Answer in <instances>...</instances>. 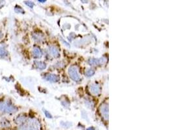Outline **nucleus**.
<instances>
[{
    "mask_svg": "<svg viewBox=\"0 0 174 130\" xmlns=\"http://www.w3.org/2000/svg\"><path fill=\"white\" fill-rule=\"evenodd\" d=\"M40 123L37 119H30L20 126L19 130H40Z\"/></svg>",
    "mask_w": 174,
    "mask_h": 130,
    "instance_id": "f257e3e1",
    "label": "nucleus"
},
{
    "mask_svg": "<svg viewBox=\"0 0 174 130\" xmlns=\"http://www.w3.org/2000/svg\"><path fill=\"white\" fill-rule=\"evenodd\" d=\"M18 111L16 107L13 106L9 102H0V111L6 113H14Z\"/></svg>",
    "mask_w": 174,
    "mask_h": 130,
    "instance_id": "f03ea898",
    "label": "nucleus"
},
{
    "mask_svg": "<svg viewBox=\"0 0 174 130\" xmlns=\"http://www.w3.org/2000/svg\"><path fill=\"white\" fill-rule=\"evenodd\" d=\"M68 74L70 77L74 81H79L80 80V75L78 73V68L76 66H72L68 68Z\"/></svg>",
    "mask_w": 174,
    "mask_h": 130,
    "instance_id": "7ed1b4c3",
    "label": "nucleus"
},
{
    "mask_svg": "<svg viewBox=\"0 0 174 130\" xmlns=\"http://www.w3.org/2000/svg\"><path fill=\"white\" fill-rule=\"evenodd\" d=\"M100 112L101 115L105 118L106 120L108 119V103H102L100 107Z\"/></svg>",
    "mask_w": 174,
    "mask_h": 130,
    "instance_id": "20e7f679",
    "label": "nucleus"
},
{
    "mask_svg": "<svg viewBox=\"0 0 174 130\" xmlns=\"http://www.w3.org/2000/svg\"><path fill=\"white\" fill-rule=\"evenodd\" d=\"M44 79L50 82H57L59 81V77L58 76L54 74H47L44 76Z\"/></svg>",
    "mask_w": 174,
    "mask_h": 130,
    "instance_id": "39448f33",
    "label": "nucleus"
},
{
    "mask_svg": "<svg viewBox=\"0 0 174 130\" xmlns=\"http://www.w3.org/2000/svg\"><path fill=\"white\" fill-rule=\"evenodd\" d=\"M26 120V116L24 114H21V115H18L14 120V122L16 124L18 125H22L24 122Z\"/></svg>",
    "mask_w": 174,
    "mask_h": 130,
    "instance_id": "423d86ee",
    "label": "nucleus"
},
{
    "mask_svg": "<svg viewBox=\"0 0 174 130\" xmlns=\"http://www.w3.org/2000/svg\"><path fill=\"white\" fill-rule=\"evenodd\" d=\"M48 52L50 54L54 57H59V53L58 52V49L56 47L54 46H50L48 48Z\"/></svg>",
    "mask_w": 174,
    "mask_h": 130,
    "instance_id": "0eeeda50",
    "label": "nucleus"
},
{
    "mask_svg": "<svg viewBox=\"0 0 174 130\" xmlns=\"http://www.w3.org/2000/svg\"><path fill=\"white\" fill-rule=\"evenodd\" d=\"M90 92L93 94H98L101 92V88L98 85L93 84L90 86Z\"/></svg>",
    "mask_w": 174,
    "mask_h": 130,
    "instance_id": "6e6552de",
    "label": "nucleus"
},
{
    "mask_svg": "<svg viewBox=\"0 0 174 130\" xmlns=\"http://www.w3.org/2000/svg\"><path fill=\"white\" fill-rule=\"evenodd\" d=\"M105 62V59H91L89 60V63L90 65H98L102 64Z\"/></svg>",
    "mask_w": 174,
    "mask_h": 130,
    "instance_id": "1a4fd4ad",
    "label": "nucleus"
},
{
    "mask_svg": "<svg viewBox=\"0 0 174 130\" xmlns=\"http://www.w3.org/2000/svg\"><path fill=\"white\" fill-rule=\"evenodd\" d=\"M33 54L35 58H40L42 56V52L40 48L38 47H35L33 49Z\"/></svg>",
    "mask_w": 174,
    "mask_h": 130,
    "instance_id": "9d476101",
    "label": "nucleus"
},
{
    "mask_svg": "<svg viewBox=\"0 0 174 130\" xmlns=\"http://www.w3.org/2000/svg\"><path fill=\"white\" fill-rule=\"evenodd\" d=\"M10 124L9 120L5 119H2L0 120V127L1 128H6L10 127Z\"/></svg>",
    "mask_w": 174,
    "mask_h": 130,
    "instance_id": "9b49d317",
    "label": "nucleus"
},
{
    "mask_svg": "<svg viewBox=\"0 0 174 130\" xmlns=\"http://www.w3.org/2000/svg\"><path fill=\"white\" fill-rule=\"evenodd\" d=\"M35 66L40 70L45 69L47 67V65L44 63L41 62V61H35Z\"/></svg>",
    "mask_w": 174,
    "mask_h": 130,
    "instance_id": "f8f14e48",
    "label": "nucleus"
},
{
    "mask_svg": "<svg viewBox=\"0 0 174 130\" xmlns=\"http://www.w3.org/2000/svg\"><path fill=\"white\" fill-rule=\"evenodd\" d=\"M8 55V52L4 48L0 46V58H5Z\"/></svg>",
    "mask_w": 174,
    "mask_h": 130,
    "instance_id": "ddd939ff",
    "label": "nucleus"
},
{
    "mask_svg": "<svg viewBox=\"0 0 174 130\" xmlns=\"http://www.w3.org/2000/svg\"><path fill=\"white\" fill-rule=\"evenodd\" d=\"M33 37L37 41H41L43 40V35L40 33H35L33 35Z\"/></svg>",
    "mask_w": 174,
    "mask_h": 130,
    "instance_id": "4468645a",
    "label": "nucleus"
},
{
    "mask_svg": "<svg viewBox=\"0 0 174 130\" xmlns=\"http://www.w3.org/2000/svg\"><path fill=\"white\" fill-rule=\"evenodd\" d=\"M14 11L16 13H22V14L24 13V10H23V9H22V7H20L18 6V5H16V6L14 7Z\"/></svg>",
    "mask_w": 174,
    "mask_h": 130,
    "instance_id": "2eb2a0df",
    "label": "nucleus"
},
{
    "mask_svg": "<svg viewBox=\"0 0 174 130\" xmlns=\"http://www.w3.org/2000/svg\"><path fill=\"white\" fill-rule=\"evenodd\" d=\"M95 74V70H93V69H89L88 70H87V72H85V75L88 77H90V76H93Z\"/></svg>",
    "mask_w": 174,
    "mask_h": 130,
    "instance_id": "dca6fc26",
    "label": "nucleus"
},
{
    "mask_svg": "<svg viewBox=\"0 0 174 130\" xmlns=\"http://www.w3.org/2000/svg\"><path fill=\"white\" fill-rule=\"evenodd\" d=\"M25 4H26V5H27L28 7H30V8H33L34 6V3L33 2H31V1H24Z\"/></svg>",
    "mask_w": 174,
    "mask_h": 130,
    "instance_id": "f3484780",
    "label": "nucleus"
},
{
    "mask_svg": "<svg viewBox=\"0 0 174 130\" xmlns=\"http://www.w3.org/2000/svg\"><path fill=\"white\" fill-rule=\"evenodd\" d=\"M44 114H45L46 116H47V118H49V119H52V115H51L48 112V111H45V110H44Z\"/></svg>",
    "mask_w": 174,
    "mask_h": 130,
    "instance_id": "a211bd4d",
    "label": "nucleus"
},
{
    "mask_svg": "<svg viewBox=\"0 0 174 130\" xmlns=\"http://www.w3.org/2000/svg\"><path fill=\"white\" fill-rule=\"evenodd\" d=\"M3 36V34L2 33H1V31H0V39H2Z\"/></svg>",
    "mask_w": 174,
    "mask_h": 130,
    "instance_id": "6ab92c4d",
    "label": "nucleus"
},
{
    "mask_svg": "<svg viewBox=\"0 0 174 130\" xmlns=\"http://www.w3.org/2000/svg\"><path fill=\"white\" fill-rule=\"evenodd\" d=\"M39 2H40V3H44L46 2V0H39Z\"/></svg>",
    "mask_w": 174,
    "mask_h": 130,
    "instance_id": "aec40b11",
    "label": "nucleus"
},
{
    "mask_svg": "<svg viewBox=\"0 0 174 130\" xmlns=\"http://www.w3.org/2000/svg\"><path fill=\"white\" fill-rule=\"evenodd\" d=\"M87 130H95V129L94 128H93V127H91V128H89Z\"/></svg>",
    "mask_w": 174,
    "mask_h": 130,
    "instance_id": "412c9836",
    "label": "nucleus"
}]
</instances>
